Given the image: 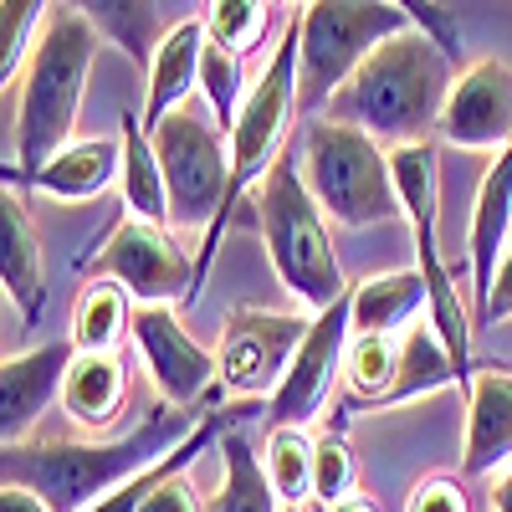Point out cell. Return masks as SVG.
I'll use <instances>...</instances> for the list:
<instances>
[{"label": "cell", "instance_id": "cell-1", "mask_svg": "<svg viewBox=\"0 0 512 512\" xmlns=\"http://www.w3.org/2000/svg\"><path fill=\"white\" fill-rule=\"evenodd\" d=\"M205 415H185L175 405H154L134 431L118 441H21V446H0V482L26 487L47 502L52 512H93L108 502L118 487L144 477L149 466L164 456H175Z\"/></svg>", "mask_w": 512, "mask_h": 512}, {"label": "cell", "instance_id": "cell-2", "mask_svg": "<svg viewBox=\"0 0 512 512\" xmlns=\"http://www.w3.org/2000/svg\"><path fill=\"white\" fill-rule=\"evenodd\" d=\"M456 77L461 67L410 21V31L390 36L379 52H369V62L344 82V93L328 103L323 118L359 128L379 149L431 144V134H441V113Z\"/></svg>", "mask_w": 512, "mask_h": 512}, {"label": "cell", "instance_id": "cell-3", "mask_svg": "<svg viewBox=\"0 0 512 512\" xmlns=\"http://www.w3.org/2000/svg\"><path fill=\"white\" fill-rule=\"evenodd\" d=\"M103 47L88 6H47L41 36L16 77V164H6V185L41 175L67 144H77V113L88 98V77Z\"/></svg>", "mask_w": 512, "mask_h": 512}, {"label": "cell", "instance_id": "cell-4", "mask_svg": "<svg viewBox=\"0 0 512 512\" xmlns=\"http://www.w3.org/2000/svg\"><path fill=\"white\" fill-rule=\"evenodd\" d=\"M251 216L262 226L277 282L313 318L328 313L333 303H344L349 287H344V267H338V251H333V226H328V216L318 210V200L303 180V149L297 144H287L282 159L272 164V175L256 185Z\"/></svg>", "mask_w": 512, "mask_h": 512}, {"label": "cell", "instance_id": "cell-5", "mask_svg": "<svg viewBox=\"0 0 512 512\" xmlns=\"http://www.w3.org/2000/svg\"><path fill=\"white\" fill-rule=\"evenodd\" d=\"M292 118H297V11L287 16L277 52L267 57L262 77L251 82V93H246V103H241V118H236V128H231V190H226V205H221L216 226H210V236L200 241V256H195V297H200V287H205V277H210L216 246H221L226 231H231L236 205L251 200L256 185H262V180L272 175V164L282 159ZM195 297H190V303H195Z\"/></svg>", "mask_w": 512, "mask_h": 512}, {"label": "cell", "instance_id": "cell-6", "mask_svg": "<svg viewBox=\"0 0 512 512\" xmlns=\"http://www.w3.org/2000/svg\"><path fill=\"white\" fill-rule=\"evenodd\" d=\"M400 31H410V11L390 0H313L297 11V118H323L369 52Z\"/></svg>", "mask_w": 512, "mask_h": 512}, {"label": "cell", "instance_id": "cell-7", "mask_svg": "<svg viewBox=\"0 0 512 512\" xmlns=\"http://www.w3.org/2000/svg\"><path fill=\"white\" fill-rule=\"evenodd\" d=\"M303 180L328 226L338 231H364L390 216H405L390 175V149H379L359 128L313 118L303 128Z\"/></svg>", "mask_w": 512, "mask_h": 512}, {"label": "cell", "instance_id": "cell-8", "mask_svg": "<svg viewBox=\"0 0 512 512\" xmlns=\"http://www.w3.org/2000/svg\"><path fill=\"white\" fill-rule=\"evenodd\" d=\"M149 139H154L164 185H169V226L200 231L205 241L231 190V139L195 103L175 108Z\"/></svg>", "mask_w": 512, "mask_h": 512}, {"label": "cell", "instance_id": "cell-9", "mask_svg": "<svg viewBox=\"0 0 512 512\" xmlns=\"http://www.w3.org/2000/svg\"><path fill=\"white\" fill-rule=\"evenodd\" d=\"M313 318L267 313V308H236L221 328V384L236 400H272L303 349Z\"/></svg>", "mask_w": 512, "mask_h": 512}, {"label": "cell", "instance_id": "cell-10", "mask_svg": "<svg viewBox=\"0 0 512 512\" xmlns=\"http://www.w3.org/2000/svg\"><path fill=\"white\" fill-rule=\"evenodd\" d=\"M93 277L118 282L139 308H169V297H195V262L169 241L164 226L123 221L93 256Z\"/></svg>", "mask_w": 512, "mask_h": 512}, {"label": "cell", "instance_id": "cell-11", "mask_svg": "<svg viewBox=\"0 0 512 512\" xmlns=\"http://www.w3.org/2000/svg\"><path fill=\"white\" fill-rule=\"evenodd\" d=\"M134 344L149 364V379L159 384V400L190 410L200 405L221 379V359L185 328L175 308H134ZM221 395V390H216Z\"/></svg>", "mask_w": 512, "mask_h": 512}, {"label": "cell", "instance_id": "cell-12", "mask_svg": "<svg viewBox=\"0 0 512 512\" xmlns=\"http://www.w3.org/2000/svg\"><path fill=\"white\" fill-rule=\"evenodd\" d=\"M349 344H354V323H349V297H344V303H333L328 313L313 318L303 349H297V359L282 379V390L267 400V420L272 425H303L308 431V420L333 395V379L349 359Z\"/></svg>", "mask_w": 512, "mask_h": 512}, {"label": "cell", "instance_id": "cell-13", "mask_svg": "<svg viewBox=\"0 0 512 512\" xmlns=\"http://www.w3.org/2000/svg\"><path fill=\"white\" fill-rule=\"evenodd\" d=\"M441 139L456 149H487V154L507 149L512 139V67L507 62L482 57L456 77L441 113Z\"/></svg>", "mask_w": 512, "mask_h": 512}, {"label": "cell", "instance_id": "cell-14", "mask_svg": "<svg viewBox=\"0 0 512 512\" xmlns=\"http://www.w3.org/2000/svg\"><path fill=\"white\" fill-rule=\"evenodd\" d=\"M72 359H77L72 338H52V344L26 349V354H6V364H0V446H21L31 436V425L41 420V410L52 400L62 405Z\"/></svg>", "mask_w": 512, "mask_h": 512}, {"label": "cell", "instance_id": "cell-15", "mask_svg": "<svg viewBox=\"0 0 512 512\" xmlns=\"http://www.w3.org/2000/svg\"><path fill=\"white\" fill-rule=\"evenodd\" d=\"M0 287H6L21 323H41V313H47V256H41V236L31 226L21 185L0 190Z\"/></svg>", "mask_w": 512, "mask_h": 512}, {"label": "cell", "instance_id": "cell-16", "mask_svg": "<svg viewBox=\"0 0 512 512\" xmlns=\"http://www.w3.org/2000/svg\"><path fill=\"white\" fill-rule=\"evenodd\" d=\"M466 390V477H492L512 466V369H477Z\"/></svg>", "mask_w": 512, "mask_h": 512}, {"label": "cell", "instance_id": "cell-17", "mask_svg": "<svg viewBox=\"0 0 512 512\" xmlns=\"http://www.w3.org/2000/svg\"><path fill=\"white\" fill-rule=\"evenodd\" d=\"M472 267H466V282H472V308L482 313L487 292H492V277L502 267V251L512 246V139L507 149L487 164V175L477 185V200H472Z\"/></svg>", "mask_w": 512, "mask_h": 512}, {"label": "cell", "instance_id": "cell-18", "mask_svg": "<svg viewBox=\"0 0 512 512\" xmlns=\"http://www.w3.org/2000/svg\"><path fill=\"white\" fill-rule=\"evenodd\" d=\"M425 308H431V287H425L420 267L364 277V282L349 292L354 338H400V333L415 328V318H420Z\"/></svg>", "mask_w": 512, "mask_h": 512}, {"label": "cell", "instance_id": "cell-19", "mask_svg": "<svg viewBox=\"0 0 512 512\" xmlns=\"http://www.w3.org/2000/svg\"><path fill=\"white\" fill-rule=\"evenodd\" d=\"M200 57H205V21L190 16L185 26L164 36V47L149 62V98L139 113L144 134H154L169 113L190 103V93H200Z\"/></svg>", "mask_w": 512, "mask_h": 512}, {"label": "cell", "instance_id": "cell-20", "mask_svg": "<svg viewBox=\"0 0 512 512\" xmlns=\"http://www.w3.org/2000/svg\"><path fill=\"white\" fill-rule=\"evenodd\" d=\"M128 405V369L118 354H77L62 384V410L88 425V431H108Z\"/></svg>", "mask_w": 512, "mask_h": 512}, {"label": "cell", "instance_id": "cell-21", "mask_svg": "<svg viewBox=\"0 0 512 512\" xmlns=\"http://www.w3.org/2000/svg\"><path fill=\"white\" fill-rule=\"evenodd\" d=\"M118 169H123V144L118 139H77L41 169V175H31L26 185H36L52 200H98L108 185H118Z\"/></svg>", "mask_w": 512, "mask_h": 512}, {"label": "cell", "instance_id": "cell-22", "mask_svg": "<svg viewBox=\"0 0 512 512\" xmlns=\"http://www.w3.org/2000/svg\"><path fill=\"white\" fill-rule=\"evenodd\" d=\"M118 144H123L118 190H123V210H128V221L169 226V185H164V169H159L154 139L144 134V123H139L134 113H123Z\"/></svg>", "mask_w": 512, "mask_h": 512}, {"label": "cell", "instance_id": "cell-23", "mask_svg": "<svg viewBox=\"0 0 512 512\" xmlns=\"http://www.w3.org/2000/svg\"><path fill=\"white\" fill-rule=\"evenodd\" d=\"M123 333H134V303L118 282L93 277L72 303V349L77 354H118Z\"/></svg>", "mask_w": 512, "mask_h": 512}, {"label": "cell", "instance_id": "cell-24", "mask_svg": "<svg viewBox=\"0 0 512 512\" xmlns=\"http://www.w3.org/2000/svg\"><path fill=\"white\" fill-rule=\"evenodd\" d=\"M451 379H461L451 349L441 344V333L431 323H415L410 333H400V359H395V390L390 400H384V410L390 405H410V400H425L446 390Z\"/></svg>", "mask_w": 512, "mask_h": 512}, {"label": "cell", "instance_id": "cell-25", "mask_svg": "<svg viewBox=\"0 0 512 512\" xmlns=\"http://www.w3.org/2000/svg\"><path fill=\"white\" fill-rule=\"evenodd\" d=\"M88 16L139 67H149L154 52L164 47V36L190 21V16H175V6H128V0H98V6H88Z\"/></svg>", "mask_w": 512, "mask_h": 512}, {"label": "cell", "instance_id": "cell-26", "mask_svg": "<svg viewBox=\"0 0 512 512\" xmlns=\"http://www.w3.org/2000/svg\"><path fill=\"white\" fill-rule=\"evenodd\" d=\"M216 456L226 466V477H221V492H216V502H210V512H287L282 497L267 482V466L256 461V446L241 431H231L216 446Z\"/></svg>", "mask_w": 512, "mask_h": 512}, {"label": "cell", "instance_id": "cell-27", "mask_svg": "<svg viewBox=\"0 0 512 512\" xmlns=\"http://www.w3.org/2000/svg\"><path fill=\"white\" fill-rule=\"evenodd\" d=\"M313 456H318V441L303 425H272L267 431L262 466H267V482L282 497V507H303L313 497Z\"/></svg>", "mask_w": 512, "mask_h": 512}, {"label": "cell", "instance_id": "cell-28", "mask_svg": "<svg viewBox=\"0 0 512 512\" xmlns=\"http://www.w3.org/2000/svg\"><path fill=\"white\" fill-rule=\"evenodd\" d=\"M395 359H400V338H354L349 359H344V384L354 405H384L395 390Z\"/></svg>", "mask_w": 512, "mask_h": 512}, {"label": "cell", "instance_id": "cell-29", "mask_svg": "<svg viewBox=\"0 0 512 512\" xmlns=\"http://www.w3.org/2000/svg\"><path fill=\"white\" fill-rule=\"evenodd\" d=\"M200 93H205V103L216 108V128L231 139V128H236V118H241V103H246V62L241 57H231L226 47H216V41L205 36V57H200Z\"/></svg>", "mask_w": 512, "mask_h": 512}, {"label": "cell", "instance_id": "cell-30", "mask_svg": "<svg viewBox=\"0 0 512 512\" xmlns=\"http://www.w3.org/2000/svg\"><path fill=\"white\" fill-rule=\"evenodd\" d=\"M267 16H272V6H256V0H216V6H200L205 36L241 62L267 41Z\"/></svg>", "mask_w": 512, "mask_h": 512}, {"label": "cell", "instance_id": "cell-31", "mask_svg": "<svg viewBox=\"0 0 512 512\" xmlns=\"http://www.w3.org/2000/svg\"><path fill=\"white\" fill-rule=\"evenodd\" d=\"M354 492H359L354 446L338 436V431H323V436H318V456H313V502L338 507V502L354 497Z\"/></svg>", "mask_w": 512, "mask_h": 512}, {"label": "cell", "instance_id": "cell-32", "mask_svg": "<svg viewBox=\"0 0 512 512\" xmlns=\"http://www.w3.org/2000/svg\"><path fill=\"white\" fill-rule=\"evenodd\" d=\"M41 21H47V6H36V0H6L0 6V82L6 88H11V77H21L41 36Z\"/></svg>", "mask_w": 512, "mask_h": 512}, {"label": "cell", "instance_id": "cell-33", "mask_svg": "<svg viewBox=\"0 0 512 512\" xmlns=\"http://www.w3.org/2000/svg\"><path fill=\"white\" fill-rule=\"evenodd\" d=\"M405 512H472V497H466L456 477H425L405 497Z\"/></svg>", "mask_w": 512, "mask_h": 512}, {"label": "cell", "instance_id": "cell-34", "mask_svg": "<svg viewBox=\"0 0 512 512\" xmlns=\"http://www.w3.org/2000/svg\"><path fill=\"white\" fill-rule=\"evenodd\" d=\"M410 11V21H415V31H425V36H431L436 41V47L461 67V21L446 11V6H405Z\"/></svg>", "mask_w": 512, "mask_h": 512}, {"label": "cell", "instance_id": "cell-35", "mask_svg": "<svg viewBox=\"0 0 512 512\" xmlns=\"http://www.w3.org/2000/svg\"><path fill=\"white\" fill-rule=\"evenodd\" d=\"M507 318H512V246L502 251V267H497L492 292H487V303H482V313H477V328H497V323H507Z\"/></svg>", "mask_w": 512, "mask_h": 512}, {"label": "cell", "instance_id": "cell-36", "mask_svg": "<svg viewBox=\"0 0 512 512\" xmlns=\"http://www.w3.org/2000/svg\"><path fill=\"white\" fill-rule=\"evenodd\" d=\"M144 512H210V507L200 502V492H195V482H190V472H185V477H175V482H164V487L144 502Z\"/></svg>", "mask_w": 512, "mask_h": 512}, {"label": "cell", "instance_id": "cell-37", "mask_svg": "<svg viewBox=\"0 0 512 512\" xmlns=\"http://www.w3.org/2000/svg\"><path fill=\"white\" fill-rule=\"evenodd\" d=\"M0 512H52V507L41 502L36 492H26V487H11V482H0Z\"/></svg>", "mask_w": 512, "mask_h": 512}, {"label": "cell", "instance_id": "cell-38", "mask_svg": "<svg viewBox=\"0 0 512 512\" xmlns=\"http://www.w3.org/2000/svg\"><path fill=\"white\" fill-rule=\"evenodd\" d=\"M492 512H512V466L497 472V482H492Z\"/></svg>", "mask_w": 512, "mask_h": 512}, {"label": "cell", "instance_id": "cell-39", "mask_svg": "<svg viewBox=\"0 0 512 512\" xmlns=\"http://www.w3.org/2000/svg\"><path fill=\"white\" fill-rule=\"evenodd\" d=\"M328 512H379L364 492H354V497H344V502H338V507H328Z\"/></svg>", "mask_w": 512, "mask_h": 512}, {"label": "cell", "instance_id": "cell-40", "mask_svg": "<svg viewBox=\"0 0 512 512\" xmlns=\"http://www.w3.org/2000/svg\"><path fill=\"white\" fill-rule=\"evenodd\" d=\"M287 512H297V507H287Z\"/></svg>", "mask_w": 512, "mask_h": 512}]
</instances>
